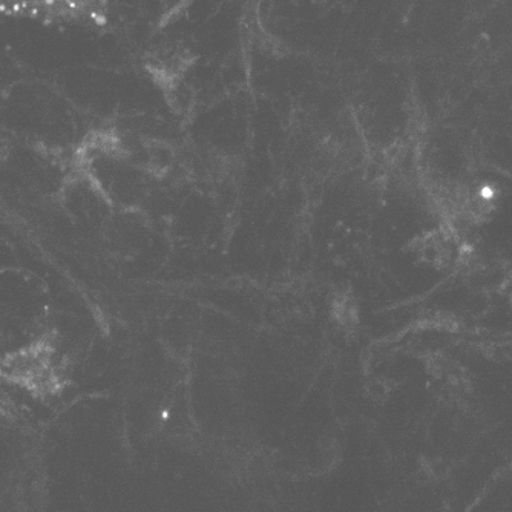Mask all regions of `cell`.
Segmentation results:
<instances>
[{
  "mask_svg": "<svg viewBox=\"0 0 512 512\" xmlns=\"http://www.w3.org/2000/svg\"><path fill=\"white\" fill-rule=\"evenodd\" d=\"M0 378L37 399L62 393L66 375L56 333H40L5 353L0 358Z\"/></svg>",
  "mask_w": 512,
  "mask_h": 512,
  "instance_id": "cell-1",
  "label": "cell"
},
{
  "mask_svg": "<svg viewBox=\"0 0 512 512\" xmlns=\"http://www.w3.org/2000/svg\"><path fill=\"white\" fill-rule=\"evenodd\" d=\"M0 10L46 23L103 27L108 22L106 0H0Z\"/></svg>",
  "mask_w": 512,
  "mask_h": 512,
  "instance_id": "cell-2",
  "label": "cell"
}]
</instances>
